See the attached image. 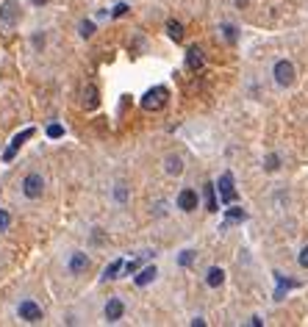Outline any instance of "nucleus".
Listing matches in <instances>:
<instances>
[{
    "mask_svg": "<svg viewBox=\"0 0 308 327\" xmlns=\"http://www.w3.org/2000/svg\"><path fill=\"white\" fill-rule=\"evenodd\" d=\"M167 100H169L167 86H153V89H147L145 97H142V108H145V111H161V108L167 106Z\"/></svg>",
    "mask_w": 308,
    "mask_h": 327,
    "instance_id": "1",
    "label": "nucleus"
},
{
    "mask_svg": "<svg viewBox=\"0 0 308 327\" xmlns=\"http://www.w3.org/2000/svg\"><path fill=\"white\" fill-rule=\"evenodd\" d=\"M17 316H20V322H25V324H39L45 319V313L33 299H23V302L17 305Z\"/></svg>",
    "mask_w": 308,
    "mask_h": 327,
    "instance_id": "2",
    "label": "nucleus"
},
{
    "mask_svg": "<svg viewBox=\"0 0 308 327\" xmlns=\"http://www.w3.org/2000/svg\"><path fill=\"white\" fill-rule=\"evenodd\" d=\"M272 75H275V84L278 86H292L294 84V78H297V72H294V64L292 61H286V58H280L275 61V67H272Z\"/></svg>",
    "mask_w": 308,
    "mask_h": 327,
    "instance_id": "3",
    "label": "nucleus"
},
{
    "mask_svg": "<svg viewBox=\"0 0 308 327\" xmlns=\"http://www.w3.org/2000/svg\"><path fill=\"white\" fill-rule=\"evenodd\" d=\"M23 194L28 197V200H39V197L45 194V178L39 172H28L23 178Z\"/></svg>",
    "mask_w": 308,
    "mask_h": 327,
    "instance_id": "4",
    "label": "nucleus"
},
{
    "mask_svg": "<svg viewBox=\"0 0 308 327\" xmlns=\"http://www.w3.org/2000/svg\"><path fill=\"white\" fill-rule=\"evenodd\" d=\"M0 23H3L6 28L20 23V3L17 0H3V3H0Z\"/></svg>",
    "mask_w": 308,
    "mask_h": 327,
    "instance_id": "5",
    "label": "nucleus"
},
{
    "mask_svg": "<svg viewBox=\"0 0 308 327\" xmlns=\"http://www.w3.org/2000/svg\"><path fill=\"white\" fill-rule=\"evenodd\" d=\"M122 313H125V305H122V299H120V297H111V299L106 302V308H103V316H106V322H108V324L120 322Z\"/></svg>",
    "mask_w": 308,
    "mask_h": 327,
    "instance_id": "6",
    "label": "nucleus"
},
{
    "mask_svg": "<svg viewBox=\"0 0 308 327\" xmlns=\"http://www.w3.org/2000/svg\"><path fill=\"white\" fill-rule=\"evenodd\" d=\"M33 133H36V131H33V128H25V131H20V133L14 136V139H11L9 150H6V153H3V161H11V158H14V155H17V150L23 147V145H25V141L31 139Z\"/></svg>",
    "mask_w": 308,
    "mask_h": 327,
    "instance_id": "7",
    "label": "nucleus"
},
{
    "mask_svg": "<svg viewBox=\"0 0 308 327\" xmlns=\"http://www.w3.org/2000/svg\"><path fill=\"white\" fill-rule=\"evenodd\" d=\"M220 197H222V202H234L236 200V186H234V175L230 172H222V178H220Z\"/></svg>",
    "mask_w": 308,
    "mask_h": 327,
    "instance_id": "8",
    "label": "nucleus"
},
{
    "mask_svg": "<svg viewBox=\"0 0 308 327\" xmlns=\"http://www.w3.org/2000/svg\"><path fill=\"white\" fill-rule=\"evenodd\" d=\"M197 202H200V197H197L195 189H181V194H178V208L191 214V211L197 208Z\"/></svg>",
    "mask_w": 308,
    "mask_h": 327,
    "instance_id": "9",
    "label": "nucleus"
},
{
    "mask_svg": "<svg viewBox=\"0 0 308 327\" xmlns=\"http://www.w3.org/2000/svg\"><path fill=\"white\" fill-rule=\"evenodd\" d=\"M98 106H100V92H98V86H94V84H86V86H84V108H86V111H94Z\"/></svg>",
    "mask_w": 308,
    "mask_h": 327,
    "instance_id": "10",
    "label": "nucleus"
},
{
    "mask_svg": "<svg viewBox=\"0 0 308 327\" xmlns=\"http://www.w3.org/2000/svg\"><path fill=\"white\" fill-rule=\"evenodd\" d=\"M67 267H70L72 275H84V272L89 269V255H86V253H72Z\"/></svg>",
    "mask_w": 308,
    "mask_h": 327,
    "instance_id": "11",
    "label": "nucleus"
},
{
    "mask_svg": "<svg viewBox=\"0 0 308 327\" xmlns=\"http://www.w3.org/2000/svg\"><path fill=\"white\" fill-rule=\"evenodd\" d=\"M186 67H189V70L191 72H197V70H203V50H200V47H189V50H186Z\"/></svg>",
    "mask_w": 308,
    "mask_h": 327,
    "instance_id": "12",
    "label": "nucleus"
},
{
    "mask_svg": "<svg viewBox=\"0 0 308 327\" xmlns=\"http://www.w3.org/2000/svg\"><path fill=\"white\" fill-rule=\"evenodd\" d=\"M205 283H208V289H220V285L225 283V269L211 267L208 272H205Z\"/></svg>",
    "mask_w": 308,
    "mask_h": 327,
    "instance_id": "13",
    "label": "nucleus"
},
{
    "mask_svg": "<svg viewBox=\"0 0 308 327\" xmlns=\"http://www.w3.org/2000/svg\"><path fill=\"white\" fill-rule=\"evenodd\" d=\"M122 269H125V261H122V258H117V261H111V263L106 267V272H103V280H117Z\"/></svg>",
    "mask_w": 308,
    "mask_h": 327,
    "instance_id": "14",
    "label": "nucleus"
},
{
    "mask_svg": "<svg viewBox=\"0 0 308 327\" xmlns=\"http://www.w3.org/2000/svg\"><path fill=\"white\" fill-rule=\"evenodd\" d=\"M164 169H167V175H181L183 172L181 155H167V158H164Z\"/></svg>",
    "mask_w": 308,
    "mask_h": 327,
    "instance_id": "15",
    "label": "nucleus"
},
{
    "mask_svg": "<svg viewBox=\"0 0 308 327\" xmlns=\"http://www.w3.org/2000/svg\"><path fill=\"white\" fill-rule=\"evenodd\" d=\"M156 275H159V272H156V267H145V269L139 272V275L133 277V283H136V285H139V289H142V285L153 283V280H156Z\"/></svg>",
    "mask_w": 308,
    "mask_h": 327,
    "instance_id": "16",
    "label": "nucleus"
},
{
    "mask_svg": "<svg viewBox=\"0 0 308 327\" xmlns=\"http://www.w3.org/2000/svg\"><path fill=\"white\" fill-rule=\"evenodd\" d=\"M167 33H169V39L181 42V39H183V25L175 23V19H169V23H167Z\"/></svg>",
    "mask_w": 308,
    "mask_h": 327,
    "instance_id": "17",
    "label": "nucleus"
},
{
    "mask_svg": "<svg viewBox=\"0 0 308 327\" xmlns=\"http://www.w3.org/2000/svg\"><path fill=\"white\" fill-rule=\"evenodd\" d=\"M214 183H205V206H208V211H220L217 208V197H214Z\"/></svg>",
    "mask_w": 308,
    "mask_h": 327,
    "instance_id": "18",
    "label": "nucleus"
},
{
    "mask_svg": "<svg viewBox=\"0 0 308 327\" xmlns=\"http://www.w3.org/2000/svg\"><path fill=\"white\" fill-rule=\"evenodd\" d=\"M225 219L228 222H242V219H247V211L244 208H228L225 211Z\"/></svg>",
    "mask_w": 308,
    "mask_h": 327,
    "instance_id": "19",
    "label": "nucleus"
},
{
    "mask_svg": "<svg viewBox=\"0 0 308 327\" xmlns=\"http://www.w3.org/2000/svg\"><path fill=\"white\" fill-rule=\"evenodd\" d=\"M264 169H266V172H278V169H280V158H278L275 153H272V155H266V161H264Z\"/></svg>",
    "mask_w": 308,
    "mask_h": 327,
    "instance_id": "20",
    "label": "nucleus"
},
{
    "mask_svg": "<svg viewBox=\"0 0 308 327\" xmlns=\"http://www.w3.org/2000/svg\"><path fill=\"white\" fill-rule=\"evenodd\" d=\"M9 224H11V214L6 208H0V233H6V230H9Z\"/></svg>",
    "mask_w": 308,
    "mask_h": 327,
    "instance_id": "21",
    "label": "nucleus"
},
{
    "mask_svg": "<svg viewBox=\"0 0 308 327\" xmlns=\"http://www.w3.org/2000/svg\"><path fill=\"white\" fill-rule=\"evenodd\" d=\"M94 33V23H89V19H84V23H81V36L84 39H89Z\"/></svg>",
    "mask_w": 308,
    "mask_h": 327,
    "instance_id": "22",
    "label": "nucleus"
},
{
    "mask_svg": "<svg viewBox=\"0 0 308 327\" xmlns=\"http://www.w3.org/2000/svg\"><path fill=\"white\" fill-rule=\"evenodd\" d=\"M191 261H195V253H191V250H183L181 258H178V263H181V267H189Z\"/></svg>",
    "mask_w": 308,
    "mask_h": 327,
    "instance_id": "23",
    "label": "nucleus"
},
{
    "mask_svg": "<svg viewBox=\"0 0 308 327\" xmlns=\"http://www.w3.org/2000/svg\"><path fill=\"white\" fill-rule=\"evenodd\" d=\"M222 33H225V39H228L230 45L236 42V28H234V25H222Z\"/></svg>",
    "mask_w": 308,
    "mask_h": 327,
    "instance_id": "24",
    "label": "nucleus"
},
{
    "mask_svg": "<svg viewBox=\"0 0 308 327\" xmlns=\"http://www.w3.org/2000/svg\"><path fill=\"white\" fill-rule=\"evenodd\" d=\"M114 197H117L120 202H125V200H128V189L122 186V183H117V189H114Z\"/></svg>",
    "mask_w": 308,
    "mask_h": 327,
    "instance_id": "25",
    "label": "nucleus"
},
{
    "mask_svg": "<svg viewBox=\"0 0 308 327\" xmlns=\"http://www.w3.org/2000/svg\"><path fill=\"white\" fill-rule=\"evenodd\" d=\"M297 261H300V267H303V269H308V244L300 250V258H297Z\"/></svg>",
    "mask_w": 308,
    "mask_h": 327,
    "instance_id": "26",
    "label": "nucleus"
},
{
    "mask_svg": "<svg viewBox=\"0 0 308 327\" xmlns=\"http://www.w3.org/2000/svg\"><path fill=\"white\" fill-rule=\"evenodd\" d=\"M61 133H64V128H61V125H50V128H47V136H53V139H59Z\"/></svg>",
    "mask_w": 308,
    "mask_h": 327,
    "instance_id": "27",
    "label": "nucleus"
},
{
    "mask_svg": "<svg viewBox=\"0 0 308 327\" xmlns=\"http://www.w3.org/2000/svg\"><path fill=\"white\" fill-rule=\"evenodd\" d=\"M139 267H142V261H131V263H125V272H128V275H131V272H136Z\"/></svg>",
    "mask_w": 308,
    "mask_h": 327,
    "instance_id": "28",
    "label": "nucleus"
},
{
    "mask_svg": "<svg viewBox=\"0 0 308 327\" xmlns=\"http://www.w3.org/2000/svg\"><path fill=\"white\" fill-rule=\"evenodd\" d=\"M125 11H128V6H125V3L114 6V17H122V14H125Z\"/></svg>",
    "mask_w": 308,
    "mask_h": 327,
    "instance_id": "29",
    "label": "nucleus"
},
{
    "mask_svg": "<svg viewBox=\"0 0 308 327\" xmlns=\"http://www.w3.org/2000/svg\"><path fill=\"white\" fill-rule=\"evenodd\" d=\"M50 0H31V6H47Z\"/></svg>",
    "mask_w": 308,
    "mask_h": 327,
    "instance_id": "30",
    "label": "nucleus"
},
{
    "mask_svg": "<svg viewBox=\"0 0 308 327\" xmlns=\"http://www.w3.org/2000/svg\"><path fill=\"white\" fill-rule=\"evenodd\" d=\"M247 3H250V0H236V6H239V9H244Z\"/></svg>",
    "mask_w": 308,
    "mask_h": 327,
    "instance_id": "31",
    "label": "nucleus"
}]
</instances>
